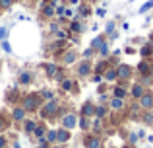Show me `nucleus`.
I'll return each instance as SVG.
<instances>
[{
    "instance_id": "obj_1",
    "label": "nucleus",
    "mask_w": 153,
    "mask_h": 148,
    "mask_svg": "<svg viewBox=\"0 0 153 148\" xmlns=\"http://www.w3.org/2000/svg\"><path fill=\"white\" fill-rule=\"evenodd\" d=\"M41 105V101H39V95H27L25 99H23V109L25 111H35L37 107Z\"/></svg>"
},
{
    "instance_id": "obj_2",
    "label": "nucleus",
    "mask_w": 153,
    "mask_h": 148,
    "mask_svg": "<svg viewBox=\"0 0 153 148\" xmlns=\"http://www.w3.org/2000/svg\"><path fill=\"white\" fill-rule=\"evenodd\" d=\"M140 107H142V109H151L153 107V94L146 92V94L140 98Z\"/></svg>"
},
{
    "instance_id": "obj_3",
    "label": "nucleus",
    "mask_w": 153,
    "mask_h": 148,
    "mask_svg": "<svg viewBox=\"0 0 153 148\" xmlns=\"http://www.w3.org/2000/svg\"><path fill=\"white\" fill-rule=\"evenodd\" d=\"M56 111H58V101H56V99H51V101H47L45 107H43V115H54Z\"/></svg>"
},
{
    "instance_id": "obj_4",
    "label": "nucleus",
    "mask_w": 153,
    "mask_h": 148,
    "mask_svg": "<svg viewBox=\"0 0 153 148\" xmlns=\"http://www.w3.org/2000/svg\"><path fill=\"white\" fill-rule=\"evenodd\" d=\"M62 125H64V129H74L76 125H78V117H76V115H72V113H68L66 117L62 119Z\"/></svg>"
},
{
    "instance_id": "obj_5",
    "label": "nucleus",
    "mask_w": 153,
    "mask_h": 148,
    "mask_svg": "<svg viewBox=\"0 0 153 148\" xmlns=\"http://www.w3.org/2000/svg\"><path fill=\"white\" fill-rule=\"evenodd\" d=\"M78 74L79 76H89L91 74V62L83 59V61L79 62V66H78Z\"/></svg>"
},
{
    "instance_id": "obj_6",
    "label": "nucleus",
    "mask_w": 153,
    "mask_h": 148,
    "mask_svg": "<svg viewBox=\"0 0 153 148\" xmlns=\"http://www.w3.org/2000/svg\"><path fill=\"white\" fill-rule=\"evenodd\" d=\"M116 72H118V78L120 80H128L132 76V68L128 65H120L118 68H116Z\"/></svg>"
},
{
    "instance_id": "obj_7",
    "label": "nucleus",
    "mask_w": 153,
    "mask_h": 148,
    "mask_svg": "<svg viewBox=\"0 0 153 148\" xmlns=\"http://www.w3.org/2000/svg\"><path fill=\"white\" fill-rule=\"evenodd\" d=\"M85 148H101V140L95 134H87L85 137Z\"/></svg>"
},
{
    "instance_id": "obj_8",
    "label": "nucleus",
    "mask_w": 153,
    "mask_h": 148,
    "mask_svg": "<svg viewBox=\"0 0 153 148\" xmlns=\"http://www.w3.org/2000/svg\"><path fill=\"white\" fill-rule=\"evenodd\" d=\"M130 94L134 95L136 99H140L143 94H146V88H143V84H134V86H132V90H130Z\"/></svg>"
},
{
    "instance_id": "obj_9",
    "label": "nucleus",
    "mask_w": 153,
    "mask_h": 148,
    "mask_svg": "<svg viewBox=\"0 0 153 148\" xmlns=\"http://www.w3.org/2000/svg\"><path fill=\"white\" fill-rule=\"evenodd\" d=\"M82 115H83V117H91V115H95V107H93V103H91V101L83 103V107H82Z\"/></svg>"
},
{
    "instance_id": "obj_10",
    "label": "nucleus",
    "mask_w": 153,
    "mask_h": 148,
    "mask_svg": "<svg viewBox=\"0 0 153 148\" xmlns=\"http://www.w3.org/2000/svg\"><path fill=\"white\" fill-rule=\"evenodd\" d=\"M56 140H58V142H68V140H70V133H68V129L56 131Z\"/></svg>"
},
{
    "instance_id": "obj_11",
    "label": "nucleus",
    "mask_w": 153,
    "mask_h": 148,
    "mask_svg": "<svg viewBox=\"0 0 153 148\" xmlns=\"http://www.w3.org/2000/svg\"><path fill=\"white\" fill-rule=\"evenodd\" d=\"M111 109H112V111L124 109V99H122V98H112V99H111Z\"/></svg>"
},
{
    "instance_id": "obj_12",
    "label": "nucleus",
    "mask_w": 153,
    "mask_h": 148,
    "mask_svg": "<svg viewBox=\"0 0 153 148\" xmlns=\"http://www.w3.org/2000/svg\"><path fill=\"white\" fill-rule=\"evenodd\" d=\"M25 113L27 111L23 109V107H16V109L12 111V117H14L16 121H23V119H25Z\"/></svg>"
},
{
    "instance_id": "obj_13",
    "label": "nucleus",
    "mask_w": 153,
    "mask_h": 148,
    "mask_svg": "<svg viewBox=\"0 0 153 148\" xmlns=\"http://www.w3.org/2000/svg\"><path fill=\"white\" fill-rule=\"evenodd\" d=\"M103 78H105V82H114V80L118 78V72H116V68H108Z\"/></svg>"
},
{
    "instance_id": "obj_14",
    "label": "nucleus",
    "mask_w": 153,
    "mask_h": 148,
    "mask_svg": "<svg viewBox=\"0 0 153 148\" xmlns=\"http://www.w3.org/2000/svg\"><path fill=\"white\" fill-rule=\"evenodd\" d=\"M76 59H78V55L74 53V51H66V53H64V65H72V62L76 61Z\"/></svg>"
},
{
    "instance_id": "obj_15",
    "label": "nucleus",
    "mask_w": 153,
    "mask_h": 148,
    "mask_svg": "<svg viewBox=\"0 0 153 148\" xmlns=\"http://www.w3.org/2000/svg\"><path fill=\"white\" fill-rule=\"evenodd\" d=\"M43 66L47 68V74H49L51 78H54V76L60 72V70H58V66H56V65H51V62H47V65H43Z\"/></svg>"
},
{
    "instance_id": "obj_16",
    "label": "nucleus",
    "mask_w": 153,
    "mask_h": 148,
    "mask_svg": "<svg viewBox=\"0 0 153 148\" xmlns=\"http://www.w3.org/2000/svg\"><path fill=\"white\" fill-rule=\"evenodd\" d=\"M149 70H151V65H149L147 61H142V62L138 65V72H140V74H149Z\"/></svg>"
},
{
    "instance_id": "obj_17",
    "label": "nucleus",
    "mask_w": 153,
    "mask_h": 148,
    "mask_svg": "<svg viewBox=\"0 0 153 148\" xmlns=\"http://www.w3.org/2000/svg\"><path fill=\"white\" fill-rule=\"evenodd\" d=\"M112 94H114V98H126V94H128V92H126V88H122V86H116L114 88V90H112Z\"/></svg>"
},
{
    "instance_id": "obj_18",
    "label": "nucleus",
    "mask_w": 153,
    "mask_h": 148,
    "mask_svg": "<svg viewBox=\"0 0 153 148\" xmlns=\"http://www.w3.org/2000/svg\"><path fill=\"white\" fill-rule=\"evenodd\" d=\"M70 29H72V31H76V33H82V31H83V26L78 22V20H72V23H70Z\"/></svg>"
},
{
    "instance_id": "obj_19",
    "label": "nucleus",
    "mask_w": 153,
    "mask_h": 148,
    "mask_svg": "<svg viewBox=\"0 0 153 148\" xmlns=\"http://www.w3.org/2000/svg\"><path fill=\"white\" fill-rule=\"evenodd\" d=\"M151 53H153V49H151V43H147V45H143V47H142V51H140V55H142L143 59H147V57H149Z\"/></svg>"
},
{
    "instance_id": "obj_20",
    "label": "nucleus",
    "mask_w": 153,
    "mask_h": 148,
    "mask_svg": "<svg viewBox=\"0 0 153 148\" xmlns=\"http://www.w3.org/2000/svg\"><path fill=\"white\" fill-rule=\"evenodd\" d=\"M103 43H105V35H99V37L93 39V43H91V49H99Z\"/></svg>"
},
{
    "instance_id": "obj_21",
    "label": "nucleus",
    "mask_w": 153,
    "mask_h": 148,
    "mask_svg": "<svg viewBox=\"0 0 153 148\" xmlns=\"http://www.w3.org/2000/svg\"><path fill=\"white\" fill-rule=\"evenodd\" d=\"M143 123L146 125H153V113L149 109H146V113H143Z\"/></svg>"
},
{
    "instance_id": "obj_22",
    "label": "nucleus",
    "mask_w": 153,
    "mask_h": 148,
    "mask_svg": "<svg viewBox=\"0 0 153 148\" xmlns=\"http://www.w3.org/2000/svg\"><path fill=\"white\" fill-rule=\"evenodd\" d=\"M31 82V74L29 72H22L19 74V84H29Z\"/></svg>"
},
{
    "instance_id": "obj_23",
    "label": "nucleus",
    "mask_w": 153,
    "mask_h": 148,
    "mask_svg": "<svg viewBox=\"0 0 153 148\" xmlns=\"http://www.w3.org/2000/svg\"><path fill=\"white\" fill-rule=\"evenodd\" d=\"M105 111H107V109H105V105H97V107H95V117L103 119L105 117Z\"/></svg>"
},
{
    "instance_id": "obj_24",
    "label": "nucleus",
    "mask_w": 153,
    "mask_h": 148,
    "mask_svg": "<svg viewBox=\"0 0 153 148\" xmlns=\"http://www.w3.org/2000/svg\"><path fill=\"white\" fill-rule=\"evenodd\" d=\"M99 55H101L103 59H107V57H108V45H107V43H103V45L99 47Z\"/></svg>"
},
{
    "instance_id": "obj_25",
    "label": "nucleus",
    "mask_w": 153,
    "mask_h": 148,
    "mask_svg": "<svg viewBox=\"0 0 153 148\" xmlns=\"http://www.w3.org/2000/svg\"><path fill=\"white\" fill-rule=\"evenodd\" d=\"M45 138H47V142H56V131H47Z\"/></svg>"
},
{
    "instance_id": "obj_26",
    "label": "nucleus",
    "mask_w": 153,
    "mask_h": 148,
    "mask_svg": "<svg viewBox=\"0 0 153 148\" xmlns=\"http://www.w3.org/2000/svg\"><path fill=\"white\" fill-rule=\"evenodd\" d=\"M151 8H153V0H149V2H146L142 8H140V14H146V12H149Z\"/></svg>"
},
{
    "instance_id": "obj_27",
    "label": "nucleus",
    "mask_w": 153,
    "mask_h": 148,
    "mask_svg": "<svg viewBox=\"0 0 153 148\" xmlns=\"http://www.w3.org/2000/svg\"><path fill=\"white\" fill-rule=\"evenodd\" d=\"M33 133H35V137L45 138V133H47V131H45V127H35V131H33Z\"/></svg>"
},
{
    "instance_id": "obj_28",
    "label": "nucleus",
    "mask_w": 153,
    "mask_h": 148,
    "mask_svg": "<svg viewBox=\"0 0 153 148\" xmlns=\"http://www.w3.org/2000/svg\"><path fill=\"white\" fill-rule=\"evenodd\" d=\"M23 127H25V133H33L37 125H35V121H25V125H23Z\"/></svg>"
},
{
    "instance_id": "obj_29",
    "label": "nucleus",
    "mask_w": 153,
    "mask_h": 148,
    "mask_svg": "<svg viewBox=\"0 0 153 148\" xmlns=\"http://www.w3.org/2000/svg\"><path fill=\"white\" fill-rule=\"evenodd\" d=\"M72 86H74V82H72V80H62V90L70 92V90H72Z\"/></svg>"
},
{
    "instance_id": "obj_30",
    "label": "nucleus",
    "mask_w": 153,
    "mask_h": 148,
    "mask_svg": "<svg viewBox=\"0 0 153 148\" xmlns=\"http://www.w3.org/2000/svg\"><path fill=\"white\" fill-rule=\"evenodd\" d=\"M87 119L89 117H83V115H82V119H79V127H82L83 131H87V127H89V121H87Z\"/></svg>"
},
{
    "instance_id": "obj_31",
    "label": "nucleus",
    "mask_w": 153,
    "mask_h": 148,
    "mask_svg": "<svg viewBox=\"0 0 153 148\" xmlns=\"http://www.w3.org/2000/svg\"><path fill=\"white\" fill-rule=\"evenodd\" d=\"M78 12H79V16H89V14H91V10H89L87 6H79Z\"/></svg>"
},
{
    "instance_id": "obj_32",
    "label": "nucleus",
    "mask_w": 153,
    "mask_h": 148,
    "mask_svg": "<svg viewBox=\"0 0 153 148\" xmlns=\"http://www.w3.org/2000/svg\"><path fill=\"white\" fill-rule=\"evenodd\" d=\"M93 53H95V49H91V47H89V49H85V53H83V59H85V61H89V59L93 57Z\"/></svg>"
},
{
    "instance_id": "obj_33",
    "label": "nucleus",
    "mask_w": 153,
    "mask_h": 148,
    "mask_svg": "<svg viewBox=\"0 0 153 148\" xmlns=\"http://www.w3.org/2000/svg\"><path fill=\"white\" fill-rule=\"evenodd\" d=\"M12 4H14V0H0V6H2L4 10H8V8H10Z\"/></svg>"
},
{
    "instance_id": "obj_34",
    "label": "nucleus",
    "mask_w": 153,
    "mask_h": 148,
    "mask_svg": "<svg viewBox=\"0 0 153 148\" xmlns=\"http://www.w3.org/2000/svg\"><path fill=\"white\" fill-rule=\"evenodd\" d=\"M4 39H8V29L6 27H0V41H4Z\"/></svg>"
},
{
    "instance_id": "obj_35",
    "label": "nucleus",
    "mask_w": 153,
    "mask_h": 148,
    "mask_svg": "<svg viewBox=\"0 0 153 148\" xmlns=\"http://www.w3.org/2000/svg\"><path fill=\"white\" fill-rule=\"evenodd\" d=\"M64 16H66V18H74V16H76V10H72V8H66V10H64Z\"/></svg>"
},
{
    "instance_id": "obj_36",
    "label": "nucleus",
    "mask_w": 153,
    "mask_h": 148,
    "mask_svg": "<svg viewBox=\"0 0 153 148\" xmlns=\"http://www.w3.org/2000/svg\"><path fill=\"white\" fill-rule=\"evenodd\" d=\"M56 37H58V39H62V41H64V39L68 37V33H66V31H62V29H58V31H56Z\"/></svg>"
},
{
    "instance_id": "obj_37",
    "label": "nucleus",
    "mask_w": 153,
    "mask_h": 148,
    "mask_svg": "<svg viewBox=\"0 0 153 148\" xmlns=\"http://www.w3.org/2000/svg\"><path fill=\"white\" fill-rule=\"evenodd\" d=\"M2 49L6 51V53H12V47H10V43H8L6 39H4V41H2Z\"/></svg>"
},
{
    "instance_id": "obj_38",
    "label": "nucleus",
    "mask_w": 153,
    "mask_h": 148,
    "mask_svg": "<svg viewBox=\"0 0 153 148\" xmlns=\"http://www.w3.org/2000/svg\"><path fill=\"white\" fill-rule=\"evenodd\" d=\"M43 98H45V99H49V101H51V99H52V92H49V90H45V92H43Z\"/></svg>"
},
{
    "instance_id": "obj_39",
    "label": "nucleus",
    "mask_w": 153,
    "mask_h": 148,
    "mask_svg": "<svg viewBox=\"0 0 153 148\" xmlns=\"http://www.w3.org/2000/svg\"><path fill=\"white\" fill-rule=\"evenodd\" d=\"M64 10H66L64 6H56V16H64Z\"/></svg>"
},
{
    "instance_id": "obj_40",
    "label": "nucleus",
    "mask_w": 153,
    "mask_h": 148,
    "mask_svg": "<svg viewBox=\"0 0 153 148\" xmlns=\"http://www.w3.org/2000/svg\"><path fill=\"white\" fill-rule=\"evenodd\" d=\"M112 29H114V23H108V26H107V33H111Z\"/></svg>"
},
{
    "instance_id": "obj_41",
    "label": "nucleus",
    "mask_w": 153,
    "mask_h": 148,
    "mask_svg": "<svg viewBox=\"0 0 153 148\" xmlns=\"http://www.w3.org/2000/svg\"><path fill=\"white\" fill-rule=\"evenodd\" d=\"M4 146H6V138L0 137V148H4Z\"/></svg>"
},
{
    "instance_id": "obj_42",
    "label": "nucleus",
    "mask_w": 153,
    "mask_h": 148,
    "mask_svg": "<svg viewBox=\"0 0 153 148\" xmlns=\"http://www.w3.org/2000/svg\"><path fill=\"white\" fill-rule=\"evenodd\" d=\"M105 12H107V10H103V8H99V10H97V16H105Z\"/></svg>"
},
{
    "instance_id": "obj_43",
    "label": "nucleus",
    "mask_w": 153,
    "mask_h": 148,
    "mask_svg": "<svg viewBox=\"0 0 153 148\" xmlns=\"http://www.w3.org/2000/svg\"><path fill=\"white\" fill-rule=\"evenodd\" d=\"M4 127H6V123H4V121H0V129H4Z\"/></svg>"
},
{
    "instance_id": "obj_44",
    "label": "nucleus",
    "mask_w": 153,
    "mask_h": 148,
    "mask_svg": "<svg viewBox=\"0 0 153 148\" xmlns=\"http://www.w3.org/2000/svg\"><path fill=\"white\" fill-rule=\"evenodd\" d=\"M72 4H79V0H72Z\"/></svg>"
},
{
    "instance_id": "obj_45",
    "label": "nucleus",
    "mask_w": 153,
    "mask_h": 148,
    "mask_svg": "<svg viewBox=\"0 0 153 148\" xmlns=\"http://www.w3.org/2000/svg\"><path fill=\"white\" fill-rule=\"evenodd\" d=\"M149 74H151V76H153V66H151V70H149Z\"/></svg>"
},
{
    "instance_id": "obj_46",
    "label": "nucleus",
    "mask_w": 153,
    "mask_h": 148,
    "mask_svg": "<svg viewBox=\"0 0 153 148\" xmlns=\"http://www.w3.org/2000/svg\"><path fill=\"white\" fill-rule=\"evenodd\" d=\"M149 142H153V137H149Z\"/></svg>"
},
{
    "instance_id": "obj_47",
    "label": "nucleus",
    "mask_w": 153,
    "mask_h": 148,
    "mask_svg": "<svg viewBox=\"0 0 153 148\" xmlns=\"http://www.w3.org/2000/svg\"><path fill=\"white\" fill-rule=\"evenodd\" d=\"M54 148H60V146H54Z\"/></svg>"
},
{
    "instance_id": "obj_48",
    "label": "nucleus",
    "mask_w": 153,
    "mask_h": 148,
    "mask_svg": "<svg viewBox=\"0 0 153 148\" xmlns=\"http://www.w3.org/2000/svg\"><path fill=\"white\" fill-rule=\"evenodd\" d=\"M126 148H128V146H126Z\"/></svg>"
}]
</instances>
